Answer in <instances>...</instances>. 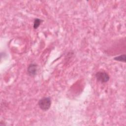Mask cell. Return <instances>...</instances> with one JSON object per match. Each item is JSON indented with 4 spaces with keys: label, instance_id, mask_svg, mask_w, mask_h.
<instances>
[{
    "label": "cell",
    "instance_id": "6da1fadb",
    "mask_svg": "<svg viewBox=\"0 0 126 126\" xmlns=\"http://www.w3.org/2000/svg\"><path fill=\"white\" fill-rule=\"evenodd\" d=\"M38 104L42 110L47 111L50 108L51 99L49 97H44L39 100Z\"/></svg>",
    "mask_w": 126,
    "mask_h": 126
},
{
    "label": "cell",
    "instance_id": "7a4b0ae2",
    "mask_svg": "<svg viewBox=\"0 0 126 126\" xmlns=\"http://www.w3.org/2000/svg\"><path fill=\"white\" fill-rule=\"evenodd\" d=\"M95 76L96 79L101 83L108 82L110 78L108 74L104 71H98L95 74Z\"/></svg>",
    "mask_w": 126,
    "mask_h": 126
},
{
    "label": "cell",
    "instance_id": "3957f363",
    "mask_svg": "<svg viewBox=\"0 0 126 126\" xmlns=\"http://www.w3.org/2000/svg\"><path fill=\"white\" fill-rule=\"evenodd\" d=\"M28 74L32 77L36 75L37 71V65L34 63L30 64L27 68Z\"/></svg>",
    "mask_w": 126,
    "mask_h": 126
},
{
    "label": "cell",
    "instance_id": "277c9868",
    "mask_svg": "<svg viewBox=\"0 0 126 126\" xmlns=\"http://www.w3.org/2000/svg\"><path fill=\"white\" fill-rule=\"evenodd\" d=\"M42 20L40 19L36 18L34 19L33 22V28L34 29H36L38 28V27L40 25L41 23L42 22Z\"/></svg>",
    "mask_w": 126,
    "mask_h": 126
},
{
    "label": "cell",
    "instance_id": "5b68a950",
    "mask_svg": "<svg viewBox=\"0 0 126 126\" xmlns=\"http://www.w3.org/2000/svg\"><path fill=\"white\" fill-rule=\"evenodd\" d=\"M114 60L117 61H120V62H122L125 63L126 62V55H121L119 56H117L116 57H115L114 58Z\"/></svg>",
    "mask_w": 126,
    "mask_h": 126
}]
</instances>
